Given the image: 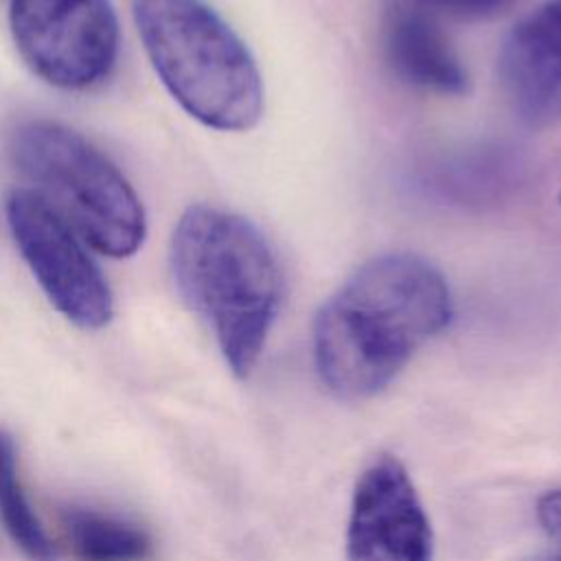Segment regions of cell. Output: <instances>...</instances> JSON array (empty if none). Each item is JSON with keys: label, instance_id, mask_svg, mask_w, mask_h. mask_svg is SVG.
Listing matches in <instances>:
<instances>
[{"label": "cell", "instance_id": "obj_3", "mask_svg": "<svg viewBox=\"0 0 561 561\" xmlns=\"http://www.w3.org/2000/svg\"><path fill=\"white\" fill-rule=\"evenodd\" d=\"M134 20L160 81L195 121L219 131H248L261 121L259 66L208 2L134 0Z\"/></svg>", "mask_w": 561, "mask_h": 561}, {"label": "cell", "instance_id": "obj_8", "mask_svg": "<svg viewBox=\"0 0 561 561\" xmlns=\"http://www.w3.org/2000/svg\"><path fill=\"white\" fill-rule=\"evenodd\" d=\"M497 79L522 123L537 129L561 125V0L543 2L508 31Z\"/></svg>", "mask_w": 561, "mask_h": 561}, {"label": "cell", "instance_id": "obj_12", "mask_svg": "<svg viewBox=\"0 0 561 561\" xmlns=\"http://www.w3.org/2000/svg\"><path fill=\"white\" fill-rule=\"evenodd\" d=\"M414 2L430 9L432 13H445L454 18H486L511 7L515 0H414Z\"/></svg>", "mask_w": 561, "mask_h": 561}, {"label": "cell", "instance_id": "obj_6", "mask_svg": "<svg viewBox=\"0 0 561 561\" xmlns=\"http://www.w3.org/2000/svg\"><path fill=\"white\" fill-rule=\"evenodd\" d=\"M7 221L50 305L81 329L105 327L114 316V298L85 241L31 188L9 195Z\"/></svg>", "mask_w": 561, "mask_h": 561}, {"label": "cell", "instance_id": "obj_4", "mask_svg": "<svg viewBox=\"0 0 561 561\" xmlns=\"http://www.w3.org/2000/svg\"><path fill=\"white\" fill-rule=\"evenodd\" d=\"M20 173L85 243L101 254L131 256L145 241V208L118 167L79 131L28 121L13 131Z\"/></svg>", "mask_w": 561, "mask_h": 561}, {"label": "cell", "instance_id": "obj_11", "mask_svg": "<svg viewBox=\"0 0 561 561\" xmlns=\"http://www.w3.org/2000/svg\"><path fill=\"white\" fill-rule=\"evenodd\" d=\"M0 519L15 546L31 561H55V548L31 508L18 473L15 443L0 430Z\"/></svg>", "mask_w": 561, "mask_h": 561}, {"label": "cell", "instance_id": "obj_2", "mask_svg": "<svg viewBox=\"0 0 561 561\" xmlns=\"http://www.w3.org/2000/svg\"><path fill=\"white\" fill-rule=\"evenodd\" d=\"M171 270L188 307L210 327L237 377L256 366L285 296L270 239L248 217L195 204L171 239Z\"/></svg>", "mask_w": 561, "mask_h": 561}, {"label": "cell", "instance_id": "obj_7", "mask_svg": "<svg viewBox=\"0 0 561 561\" xmlns=\"http://www.w3.org/2000/svg\"><path fill=\"white\" fill-rule=\"evenodd\" d=\"M432 526L421 497L392 456L359 476L346 530L348 561H432Z\"/></svg>", "mask_w": 561, "mask_h": 561}, {"label": "cell", "instance_id": "obj_1", "mask_svg": "<svg viewBox=\"0 0 561 561\" xmlns=\"http://www.w3.org/2000/svg\"><path fill=\"white\" fill-rule=\"evenodd\" d=\"M451 289L434 263L412 252L370 256L316 313V370L342 399L373 397L451 322Z\"/></svg>", "mask_w": 561, "mask_h": 561}, {"label": "cell", "instance_id": "obj_13", "mask_svg": "<svg viewBox=\"0 0 561 561\" xmlns=\"http://www.w3.org/2000/svg\"><path fill=\"white\" fill-rule=\"evenodd\" d=\"M537 517L543 530L561 543V486L548 491L537 504Z\"/></svg>", "mask_w": 561, "mask_h": 561}, {"label": "cell", "instance_id": "obj_10", "mask_svg": "<svg viewBox=\"0 0 561 561\" xmlns=\"http://www.w3.org/2000/svg\"><path fill=\"white\" fill-rule=\"evenodd\" d=\"M61 528L79 561H142L151 552L142 528L92 508H66Z\"/></svg>", "mask_w": 561, "mask_h": 561}, {"label": "cell", "instance_id": "obj_9", "mask_svg": "<svg viewBox=\"0 0 561 561\" xmlns=\"http://www.w3.org/2000/svg\"><path fill=\"white\" fill-rule=\"evenodd\" d=\"M383 53L392 72L410 88L438 96H462L469 75L434 13L414 0L394 2L383 22Z\"/></svg>", "mask_w": 561, "mask_h": 561}, {"label": "cell", "instance_id": "obj_5", "mask_svg": "<svg viewBox=\"0 0 561 561\" xmlns=\"http://www.w3.org/2000/svg\"><path fill=\"white\" fill-rule=\"evenodd\" d=\"M9 26L24 64L59 90H88L118 57L110 0H11Z\"/></svg>", "mask_w": 561, "mask_h": 561}, {"label": "cell", "instance_id": "obj_14", "mask_svg": "<svg viewBox=\"0 0 561 561\" xmlns=\"http://www.w3.org/2000/svg\"><path fill=\"white\" fill-rule=\"evenodd\" d=\"M530 561H561V548L559 550H552V552H546V554H539Z\"/></svg>", "mask_w": 561, "mask_h": 561}]
</instances>
